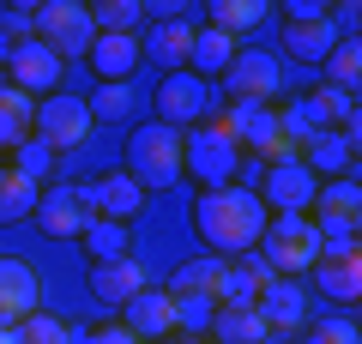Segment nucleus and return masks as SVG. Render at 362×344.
Masks as SVG:
<instances>
[{
	"label": "nucleus",
	"mask_w": 362,
	"mask_h": 344,
	"mask_svg": "<svg viewBox=\"0 0 362 344\" xmlns=\"http://www.w3.org/2000/svg\"><path fill=\"white\" fill-rule=\"evenodd\" d=\"M266 224H272V212L259 205V193L254 188H235V181H230V188H199V200H194V236L218 260L254 254L259 236H266Z\"/></svg>",
	"instance_id": "f257e3e1"
},
{
	"label": "nucleus",
	"mask_w": 362,
	"mask_h": 344,
	"mask_svg": "<svg viewBox=\"0 0 362 344\" xmlns=\"http://www.w3.org/2000/svg\"><path fill=\"white\" fill-rule=\"evenodd\" d=\"M254 254L272 266V278H302L320 266V229H314V217H272Z\"/></svg>",
	"instance_id": "f03ea898"
},
{
	"label": "nucleus",
	"mask_w": 362,
	"mask_h": 344,
	"mask_svg": "<svg viewBox=\"0 0 362 344\" xmlns=\"http://www.w3.org/2000/svg\"><path fill=\"white\" fill-rule=\"evenodd\" d=\"M235 169H242V145L223 133V121H199V133H181V176L206 188H230Z\"/></svg>",
	"instance_id": "7ed1b4c3"
},
{
	"label": "nucleus",
	"mask_w": 362,
	"mask_h": 344,
	"mask_svg": "<svg viewBox=\"0 0 362 344\" xmlns=\"http://www.w3.org/2000/svg\"><path fill=\"white\" fill-rule=\"evenodd\" d=\"M127 176L139 181V188H175L181 181V133L145 121L127 139Z\"/></svg>",
	"instance_id": "20e7f679"
},
{
	"label": "nucleus",
	"mask_w": 362,
	"mask_h": 344,
	"mask_svg": "<svg viewBox=\"0 0 362 344\" xmlns=\"http://www.w3.org/2000/svg\"><path fill=\"white\" fill-rule=\"evenodd\" d=\"M37 37L49 42L61 61H73V55H90V42H97L90 6H78V0H42V6H37Z\"/></svg>",
	"instance_id": "39448f33"
},
{
	"label": "nucleus",
	"mask_w": 362,
	"mask_h": 344,
	"mask_svg": "<svg viewBox=\"0 0 362 344\" xmlns=\"http://www.w3.org/2000/svg\"><path fill=\"white\" fill-rule=\"evenodd\" d=\"M151 109H157V127H199L211 109V85L199 73H163V85L151 91Z\"/></svg>",
	"instance_id": "423d86ee"
},
{
	"label": "nucleus",
	"mask_w": 362,
	"mask_h": 344,
	"mask_svg": "<svg viewBox=\"0 0 362 344\" xmlns=\"http://www.w3.org/2000/svg\"><path fill=\"white\" fill-rule=\"evenodd\" d=\"M61 55L49 49V42L42 37H25V42H13V49H6V85H18L25 91V97H54V91H61Z\"/></svg>",
	"instance_id": "0eeeda50"
},
{
	"label": "nucleus",
	"mask_w": 362,
	"mask_h": 344,
	"mask_svg": "<svg viewBox=\"0 0 362 344\" xmlns=\"http://www.w3.org/2000/svg\"><path fill=\"white\" fill-rule=\"evenodd\" d=\"M90 109H85V97H66V91H54V97H42L37 103V139L49 145L54 157L61 151H73V145H85L90 139Z\"/></svg>",
	"instance_id": "6e6552de"
},
{
	"label": "nucleus",
	"mask_w": 362,
	"mask_h": 344,
	"mask_svg": "<svg viewBox=\"0 0 362 344\" xmlns=\"http://www.w3.org/2000/svg\"><path fill=\"white\" fill-rule=\"evenodd\" d=\"M254 193H259V205H266V212H278V217H308V212H314V193H320V181H314L308 169H302V157H296V164L266 169Z\"/></svg>",
	"instance_id": "1a4fd4ad"
},
{
	"label": "nucleus",
	"mask_w": 362,
	"mask_h": 344,
	"mask_svg": "<svg viewBox=\"0 0 362 344\" xmlns=\"http://www.w3.org/2000/svg\"><path fill=\"white\" fill-rule=\"evenodd\" d=\"M223 85H230L235 103H272L278 85H284V67H278V55H266V49H235Z\"/></svg>",
	"instance_id": "9d476101"
},
{
	"label": "nucleus",
	"mask_w": 362,
	"mask_h": 344,
	"mask_svg": "<svg viewBox=\"0 0 362 344\" xmlns=\"http://www.w3.org/2000/svg\"><path fill=\"white\" fill-rule=\"evenodd\" d=\"M30 217H37V229H42V236H54V242H78V236H85V224H90V212H85V200H78L73 181L42 188Z\"/></svg>",
	"instance_id": "9b49d317"
},
{
	"label": "nucleus",
	"mask_w": 362,
	"mask_h": 344,
	"mask_svg": "<svg viewBox=\"0 0 362 344\" xmlns=\"http://www.w3.org/2000/svg\"><path fill=\"white\" fill-rule=\"evenodd\" d=\"M254 314L266 320V332H302L308 326V284L302 278H266L254 296Z\"/></svg>",
	"instance_id": "f8f14e48"
},
{
	"label": "nucleus",
	"mask_w": 362,
	"mask_h": 344,
	"mask_svg": "<svg viewBox=\"0 0 362 344\" xmlns=\"http://www.w3.org/2000/svg\"><path fill=\"white\" fill-rule=\"evenodd\" d=\"M78 200H85L90 217H109V224H127V217L145 212V188L127 176V169H121V176H97V181H85V188H78Z\"/></svg>",
	"instance_id": "ddd939ff"
},
{
	"label": "nucleus",
	"mask_w": 362,
	"mask_h": 344,
	"mask_svg": "<svg viewBox=\"0 0 362 344\" xmlns=\"http://www.w3.org/2000/svg\"><path fill=\"white\" fill-rule=\"evenodd\" d=\"M223 133L242 145V157H266L272 145L284 139V127H278V109H272V103H230Z\"/></svg>",
	"instance_id": "4468645a"
},
{
	"label": "nucleus",
	"mask_w": 362,
	"mask_h": 344,
	"mask_svg": "<svg viewBox=\"0 0 362 344\" xmlns=\"http://www.w3.org/2000/svg\"><path fill=\"white\" fill-rule=\"evenodd\" d=\"M37 302H42L37 266H30V260H18V254H6V260H0V320H6V326H18V320L42 314Z\"/></svg>",
	"instance_id": "2eb2a0df"
},
{
	"label": "nucleus",
	"mask_w": 362,
	"mask_h": 344,
	"mask_svg": "<svg viewBox=\"0 0 362 344\" xmlns=\"http://www.w3.org/2000/svg\"><path fill=\"white\" fill-rule=\"evenodd\" d=\"M139 290H151V272H145L133 254L103 260V266H90V296H97L103 308H127Z\"/></svg>",
	"instance_id": "dca6fc26"
},
{
	"label": "nucleus",
	"mask_w": 362,
	"mask_h": 344,
	"mask_svg": "<svg viewBox=\"0 0 362 344\" xmlns=\"http://www.w3.org/2000/svg\"><path fill=\"white\" fill-rule=\"evenodd\" d=\"M266 278H272V266L259 254L223 260L218 284H211V302H218V308H254V296H259V284H266Z\"/></svg>",
	"instance_id": "f3484780"
},
{
	"label": "nucleus",
	"mask_w": 362,
	"mask_h": 344,
	"mask_svg": "<svg viewBox=\"0 0 362 344\" xmlns=\"http://www.w3.org/2000/svg\"><path fill=\"white\" fill-rule=\"evenodd\" d=\"M194 37H199V30L187 25V18H163L151 37H139V49L157 61V73H187V61H194Z\"/></svg>",
	"instance_id": "a211bd4d"
},
{
	"label": "nucleus",
	"mask_w": 362,
	"mask_h": 344,
	"mask_svg": "<svg viewBox=\"0 0 362 344\" xmlns=\"http://www.w3.org/2000/svg\"><path fill=\"white\" fill-rule=\"evenodd\" d=\"M85 61H90V73L103 79V85H127V79H133V67L145 61V49H139V30H127V37H97Z\"/></svg>",
	"instance_id": "6ab92c4d"
},
{
	"label": "nucleus",
	"mask_w": 362,
	"mask_h": 344,
	"mask_svg": "<svg viewBox=\"0 0 362 344\" xmlns=\"http://www.w3.org/2000/svg\"><path fill=\"white\" fill-rule=\"evenodd\" d=\"M121 314H127L121 326H127L133 338H175V302H169V290H157V284L139 290Z\"/></svg>",
	"instance_id": "aec40b11"
},
{
	"label": "nucleus",
	"mask_w": 362,
	"mask_h": 344,
	"mask_svg": "<svg viewBox=\"0 0 362 344\" xmlns=\"http://www.w3.org/2000/svg\"><path fill=\"white\" fill-rule=\"evenodd\" d=\"M356 145L362 139H350V133H320V139H308L302 145V169H308L314 181H338V176H350V164H356Z\"/></svg>",
	"instance_id": "412c9836"
},
{
	"label": "nucleus",
	"mask_w": 362,
	"mask_h": 344,
	"mask_svg": "<svg viewBox=\"0 0 362 344\" xmlns=\"http://www.w3.org/2000/svg\"><path fill=\"white\" fill-rule=\"evenodd\" d=\"M314 224H362V188L350 176L338 181H320V193H314Z\"/></svg>",
	"instance_id": "4be33fe9"
},
{
	"label": "nucleus",
	"mask_w": 362,
	"mask_h": 344,
	"mask_svg": "<svg viewBox=\"0 0 362 344\" xmlns=\"http://www.w3.org/2000/svg\"><path fill=\"white\" fill-rule=\"evenodd\" d=\"M266 13H272L266 0H211V6H206L211 30H223V37H235V42H242L247 30H259V25H266Z\"/></svg>",
	"instance_id": "5701e85b"
},
{
	"label": "nucleus",
	"mask_w": 362,
	"mask_h": 344,
	"mask_svg": "<svg viewBox=\"0 0 362 344\" xmlns=\"http://www.w3.org/2000/svg\"><path fill=\"white\" fill-rule=\"evenodd\" d=\"M235 49H242V42L235 37H223V30H199L194 37V61H187V73H199V79H223L230 73V61H235Z\"/></svg>",
	"instance_id": "b1692460"
},
{
	"label": "nucleus",
	"mask_w": 362,
	"mask_h": 344,
	"mask_svg": "<svg viewBox=\"0 0 362 344\" xmlns=\"http://www.w3.org/2000/svg\"><path fill=\"white\" fill-rule=\"evenodd\" d=\"M338 42H344V37L332 30V18H314V25H290L284 30V49L296 55V61H326Z\"/></svg>",
	"instance_id": "393cba45"
},
{
	"label": "nucleus",
	"mask_w": 362,
	"mask_h": 344,
	"mask_svg": "<svg viewBox=\"0 0 362 344\" xmlns=\"http://www.w3.org/2000/svg\"><path fill=\"white\" fill-rule=\"evenodd\" d=\"M211 338L218 344H266V320L254 314V308H218V320H211Z\"/></svg>",
	"instance_id": "a878e982"
},
{
	"label": "nucleus",
	"mask_w": 362,
	"mask_h": 344,
	"mask_svg": "<svg viewBox=\"0 0 362 344\" xmlns=\"http://www.w3.org/2000/svg\"><path fill=\"white\" fill-rule=\"evenodd\" d=\"M169 302H175V332H181V338H206L211 320H218L211 290H187V296H169Z\"/></svg>",
	"instance_id": "bb28decb"
},
{
	"label": "nucleus",
	"mask_w": 362,
	"mask_h": 344,
	"mask_svg": "<svg viewBox=\"0 0 362 344\" xmlns=\"http://www.w3.org/2000/svg\"><path fill=\"white\" fill-rule=\"evenodd\" d=\"M78 242H85L90 266H103V260H121V254H127V224H109V217H90Z\"/></svg>",
	"instance_id": "cd10ccee"
},
{
	"label": "nucleus",
	"mask_w": 362,
	"mask_h": 344,
	"mask_svg": "<svg viewBox=\"0 0 362 344\" xmlns=\"http://www.w3.org/2000/svg\"><path fill=\"white\" fill-rule=\"evenodd\" d=\"M6 157H13V176L37 181V188H42V181H54V164H61V157H54L49 145L37 139V133H30V139H18V145H13V151H6Z\"/></svg>",
	"instance_id": "c85d7f7f"
},
{
	"label": "nucleus",
	"mask_w": 362,
	"mask_h": 344,
	"mask_svg": "<svg viewBox=\"0 0 362 344\" xmlns=\"http://www.w3.org/2000/svg\"><path fill=\"white\" fill-rule=\"evenodd\" d=\"M90 25H97V37H127L145 25V6L139 0H103V6H90Z\"/></svg>",
	"instance_id": "c756f323"
},
{
	"label": "nucleus",
	"mask_w": 362,
	"mask_h": 344,
	"mask_svg": "<svg viewBox=\"0 0 362 344\" xmlns=\"http://www.w3.org/2000/svg\"><path fill=\"white\" fill-rule=\"evenodd\" d=\"M85 109H90V121H127V115L139 109V91L133 85H97L85 97Z\"/></svg>",
	"instance_id": "7c9ffc66"
},
{
	"label": "nucleus",
	"mask_w": 362,
	"mask_h": 344,
	"mask_svg": "<svg viewBox=\"0 0 362 344\" xmlns=\"http://www.w3.org/2000/svg\"><path fill=\"white\" fill-rule=\"evenodd\" d=\"M37 181H25V176H13V169H6V176H0V224H18V217H30L37 212Z\"/></svg>",
	"instance_id": "2f4dec72"
},
{
	"label": "nucleus",
	"mask_w": 362,
	"mask_h": 344,
	"mask_svg": "<svg viewBox=\"0 0 362 344\" xmlns=\"http://www.w3.org/2000/svg\"><path fill=\"white\" fill-rule=\"evenodd\" d=\"M314 229H320V260H326V266H350V260H362L356 224H314Z\"/></svg>",
	"instance_id": "473e14b6"
},
{
	"label": "nucleus",
	"mask_w": 362,
	"mask_h": 344,
	"mask_svg": "<svg viewBox=\"0 0 362 344\" xmlns=\"http://www.w3.org/2000/svg\"><path fill=\"white\" fill-rule=\"evenodd\" d=\"M314 278H320V290L332 296V302H350L356 308V296H362V260H350V266H314Z\"/></svg>",
	"instance_id": "72a5a7b5"
},
{
	"label": "nucleus",
	"mask_w": 362,
	"mask_h": 344,
	"mask_svg": "<svg viewBox=\"0 0 362 344\" xmlns=\"http://www.w3.org/2000/svg\"><path fill=\"white\" fill-rule=\"evenodd\" d=\"M218 272H223V260H218V254H206V260H187V266H175V272H169V284H163V290H169V296L211 290V284H218Z\"/></svg>",
	"instance_id": "f704fd0d"
},
{
	"label": "nucleus",
	"mask_w": 362,
	"mask_h": 344,
	"mask_svg": "<svg viewBox=\"0 0 362 344\" xmlns=\"http://www.w3.org/2000/svg\"><path fill=\"white\" fill-rule=\"evenodd\" d=\"M326 85H338V91H356V79H362V37H344L332 55H326Z\"/></svg>",
	"instance_id": "c9c22d12"
},
{
	"label": "nucleus",
	"mask_w": 362,
	"mask_h": 344,
	"mask_svg": "<svg viewBox=\"0 0 362 344\" xmlns=\"http://www.w3.org/2000/svg\"><path fill=\"white\" fill-rule=\"evenodd\" d=\"M18 344H73V326L61 314H30L18 320Z\"/></svg>",
	"instance_id": "e433bc0d"
},
{
	"label": "nucleus",
	"mask_w": 362,
	"mask_h": 344,
	"mask_svg": "<svg viewBox=\"0 0 362 344\" xmlns=\"http://www.w3.org/2000/svg\"><path fill=\"white\" fill-rule=\"evenodd\" d=\"M302 344H356V320L332 314V320H320V326H308V338H302Z\"/></svg>",
	"instance_id": "4c0bfd02"
},
{
	"label": "nucleus",
	"mask_w": 362,
	"mask_h": 344,
	"mask_svg": "<svg viewBox=\"0 0 362 344\" xmlns=\"http://www.w3.org/2000/svg\"><path fill=\"white\" fill-rule=\"evenodd\" d=\"M0 115H13V121H37V97H25V91L18 85H6V79H0Z\"/></svg>",
	"instance_id": "58836bf2"
},
{
	"label": "nucleus",
	"mask_w": 362,
	"mask_h": 344,
	"mask_svg": "<svg viewBox=\"0 0 362 344\" xmlns=\"http://www.w3.org/2000/svg\"><path fill=\"white\" fill-rule=\"evenodd\" d=\"M284 18H290V25H314V18H326V6H320V0H290Z\"/></svg>",
	"instance_id": "ea45409f"
},
{
	"label": "nucleus",
	"mask_w": 362,
	"mask_h": 344,
	"mask_svg": "<svg viewBox=\"0 0 362 344\" xmlns=\"http://www.w3.org/2000/svg\"><path fill=\"white\" fill-rule=\"evenodd\" d=\"M18 139H30V127H25V121H13V115H0V157L13 151Z\"/></svg>",
	"instance_id": "a19ab883"
},
{
	"label": "nucleus",
	"mask_w": 362,
	"mask_h": 344,
	"mask_svg": "<svg viewBox=\"0 0 362 344\" xmlns=\"http://www.w3.org/2000/svg\"><path fill=\"white\" fill-rule=\"evenodd\" d=\"M85 344H139V338H133L127 326H97V332H90Z\"/></svg>",
	"instance_id": "79ce46f5"
},
{
	"label": "nucleus",
	"mask_w": 362,
	"mask_h": 344,
	"mask_svg": "<svg viewBox=\"0 0 362 344\" xmlns=\"http://www.w3.org/2000/svg\"><path fill=\"white\" fill-rule=\"evenodd\" d=\"M0 18H6V30H25V25H37V6H6Z\"/></svg>",
	"instance_id": "37998d69"
},
{
	"label": "nucleus",
	"mask_w": 362,
	"mask_h": 344,
	"mask_svg": "<svg viewBox=\"0 0 362 344\" xmlns=\"http://www.w3.org/2000/svg\"><path fill=\"white\" fill-rule=\"evenodd\" d=\"M0 344H18V326H6V320H0Z\"/></svg>",
	"instance_id": "c03bdc74"
},
{
	"label": "nucleus",
	"mask_w": 362,
	"mask_h": 344,
	"mask_svg": "<svg viewBox=\"0 0 362 344\" xmlns=\"http://www.w3.org/2000/svg\"><path fill=\"white\" fill-rule=\"evenodd\" d=\"M163 344H206V338H181V332H175V338H163Z\"/></svg>",
	"instance_id": "a18cd8bd"
},
{
	"label": "nucleus",
	"mask_w": 362,
	"mask_h": 344,
	"mask_svg": "<svg viewBox=\"0 0 362 344\" xmlns=\"http://www.w3.org/2000/svg\"><path fill=\"white\" fill-rule=\"evenodd\" d=\"M0 67H6V42H0Z\"/></svg>",
	"instance_id": "49530a36"
},
{
	"label": "nucleus",
	"mask_w": 362,
	"mask_h": 344,
	"mask_svg": "<svg viewBox=\"0 0 362 344\" xmlns=\"http://www.w3.org/2000/svg\"><path fill=\"white\" fill-rule=\"evenodd\" d=\"M0 176H6V157H0Z\"/></svg>",
	"instance_id": "de8ad7c7"
},
{
	"label": "nucleus",
	"mask_w": 362,
	"mask_h": 344,
	"mask_svg": "<svg viewBox=\"0 0 362 344\" xmlns=\"http://www.w3.org/2000/svg\"><path fill=\"white\" fill-rule=\"evenodd\" d=\"M266 344H272V338H266Z\"/></svg>",
	"instance_id": "09e8293b"
}]
</instances>
